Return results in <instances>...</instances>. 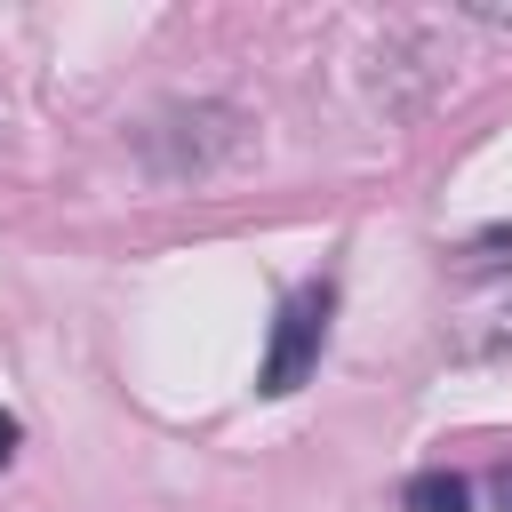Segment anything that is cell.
I'll return each mask as SVG.
<instances>
[{
  "label": "cell",
  "instance_id": "7a4b0ae2",
  "mask_svg": "<svg viewBox=\"0 0 512 512\" xmlns=\"http://www.w3.org/2000/svg\"><path fill=\"white\" fill-rule=\"evenodd\" d=\"M400 512H472V480L464 472H416L400 488Z\"/></svg>",
  "mask_w": 512,
  "mask_h": 512
},
{
  "label": "cell",
  "instance_id": "6da1fadb",
  "mask_svg": "<svg viewBox=\"0 0 512 512\" xmlns=\"http://www.w3.org/2000/svg\"><path fill=\"white\" fill-rule=\"evenodd\" d=\"M328 312H336V288L328 280H304L280 320H272V352L256 368V392H296L312 368H320V344H328Z\"/></svg>",
  "mask_w": 512,
  "mask_h": 512
},
{
  "label": "cell",
  "instance_id": "277c9868",
  "mask_svg": "<svg viewBox=\"0 0 512 512\" xmlns=\"http://www.w3.org/2000/svg\"><path fill=\"white\" fill-rule=\"evenodd\" d=\"M16 440H24V424H16V416H8V408H0V472H8V464H16Z\"/></svg>",
  "mask_w": 512,
  "mask_h": 512
},
{
  "label": "cell",
  "instance_id": "5b68a950",
  "mask_svg": "<svg viewBox=\"0 0 512 512\" xmlns=\"http://www.w3.org/2000/svg\"><path fill=\"white\" fill-rule=\"evenodd\" d=\"M488 496H496V512H512V464H496V480H488Z\"/></svg>",
  "mask_w": 512,
  "mask_h": 512
},
{
  "label": "cell",
  "instance_id": "3957f363",
  "mask_svg": "<svg viewBox=\"0 0 512 512\" xmlns=\"http://www.w3.org/2000/svg\"><path fill=\"white\" fill-rule=\"evenodd\" d=\"M456 272L480 280V272H512V232H480L472 248H456Z\"/></svg>",
  "mask_w": 512,
  "mask_h": 512
}]
</instances>
